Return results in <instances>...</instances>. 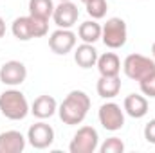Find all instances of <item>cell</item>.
Wrapping results in <instances>:
<instances>
[{
	"label": "cell",
	"instance_id": "cell-1",
	"mask_svg": "<svg viewBox=\"0 0 155 153\" xmlns=\"http://www.w3.org/2000/svg\"><path fill=\"white\" fill-rule=\"evenodd\" d=\"M90 110V97L83 90H71L58 106V115L67 126H76L85 121Z\"/></svg>",
	"mask_w": 155,
	"mask_h": 153
},
{
	"label": "cell",
	"instance_id": "cell-2",
	"mask_svg": "<svg viewBox=\"0 0 155 153\" xmlns=\"http://www.w3.org/2000/svg\"><path fill=\"white\" fill-rule=\"evenodd\" d=\"M0 112L9 121H22L31 112V106L25 96L15 86H11L9 90H4L0 94Z\"/></svg>",
	"mask_w": 155,
	"mask_h": 153
},
{
	"label": "cell",
	"instance_id": "cell-3",
	"mask_svg": "<svg viewBox=\"0 0 155 153\" xmlns=\"http://www.w3.org/2000/svg\"><path fill=\"white\" fill-rule=\"evenodd\" d=\"M13 36L20 41H29L33 38H41L49 33V20H41L36 16H18L11 25Z\"/></svg>",
	"mask_w": 155,
	"mask_h": 153
},
{
	"label": "cell",
	"instance_id": "cell-4",
	"mask_svg": "<svg viewBox=\"0 0 155 153\" xmlns=\"http://www.w3.org/2000/svg\"><path fill=\"white\" fill-rule=\"evenodd\" d=\"M123 70L126 77L134 79V81H143L146 77L155 76V60L143 56V54H128L123 61Z\"/></svg>",
	"mask_w": 155,
	"mask_h": 153
},
{
	"label": "cell",
	"instance_id": "cell-5",
	"mask_svg": "<svg viewBox=\"0 0 155 153\" xmlns=\"http://www.w3.org/2000/svg\"><path fill=\"white\" fill-rule=\"evenodd\" d=\"M128 38V27L123 18L112 16L107 20L105 25H101V40L108 49H121Z\"/></svg>",
	"mask_w": 155,
	"mask_h": 153
},
{
	"label": "cell",
	"instance_id": "cell-6",
	"mask_svg": "<svg viewBox=\"0 0 155 153\" xmlns=\"http://www.w3.org/2000/svg\"><path fill=\"white\" fill-rule=\"evenodd\" d=\"M97 148H99V135L97 130L92 126H81L69 144L71 153H94Z\"/></svg>",
	"mask_w": 155,
	"mask_h": 153
},
{
	"label": "cell",
	"instance_id": "cell-7",
	"mask_svg": "<svg viewBox=\"0 0 155 153\" xmlns=\"http://www.w3.org/2000/svg\"><path fill=\"white\" fill-rule=\"evenodd\" d=\"M27 142L35 150L49 148L54 142V130H52V126L43 122V119H40L35 124H31L29 130H27Z\"/></svg>",
	"mask_w": 155,
	"mask_h": 153
},
{
	"label": "cell",
	"instance_id": "cell-8",
	"mask_svg": "<svg viewBox=\"0 0 155 153\" xmlns=\"http://www.w3.org/2000/svg\"><path fill=\"white\" fill-rule=\"evenodd\" d=\"M97 117H99L101 126L108 132H117L124 126V110H121V106L112 101L99 106Z\"/></svg>",
	"mask_w": 155,
	"mask_h": 153
},
{
	"label": "cell",
	"instance_id": "cell-9",
	"mask_svg": "<svg viewBox=\"0 0 155 153\" xmlns=\"http://www.w3.org/2000/svg\"><path fill=\"white\" fill-rule=\"evenodd\" d=\"M79 18V9L72 0H67V2H60L56 7H54V13H52V20L54 24L60 27V29H71L74 27Z\"/></svg>",
	"mask_w": 155,
	"mask_h": 153
},
{
	"label": "cell",
	"instance_id": "cell-10",
	"mask_svg": "<svg viewBox=\"0 0 155 153\" xmlns=\"http://www.w3.org/2000/svg\"><path fill=\"white\" fill-rule=\"evenodd\" d=\"M49 47L54 54L58 56H65L71 50H74L76 47V34L71 29H56L51 36H49Z\"/></svg>",
	"mask_w": 155,
	"mask_h": 153
},
{
	"label": "cell",
	"instance_id": "cell-11",
	"mask_svg": "<svg viewBox=\"0 0 155 153\" xmlns=\"http://www.w3.org/2000/svg\"><path fill=\"white\" fill-rule=\"evenodd\" d=\"M25 77H27V69L18 60L5 61L0 67V83H4L7 86H18L25 81Z\"/></svg>",
	"mask_w": 155,
	"mask_h": 153
},
{
	"label": "cell",
	"instance_id": "cell-12",
	"mask_svg": "<svg viewBox=\"0 0 155 153\" xmlns=\"http://www.w3.org/2000/svg\"><path fill=\"white\" fill-rule=\"evenodd\" d=\"M27 137L16 130H7L0 133V153H22L25 150Z\"/></svg>",
	"mask_w": 155,
	"mask_h": 153
},
{
	"label": "cell",
	"instance_id": "cell-13",
	"mask_svg": "<svg viewBox=\"0 0 155 153\" xmlns=\"http://www.w3.org/2000/svg\"><path fill=\"white\" fill-rule=\"evenodd\" d=\"M124 114H128L134 119H143L148 114V99L141 94H128L123 103Z\"/></svg>",
	"mask_w": 155,
	"mask_h": 153
},
{
	"label": "cell",
	"instance_id": "cell-14",
	"mask_svg": "<svg viewBox=\"0 0 155 153\" xmlns=\"http://www.w3.org/2000/svg\"><path fill=\"white\" fill-rule=\"evenodd\" d=\"M56 112H58V103L52 96H47V94L38 96L31 105V114L36 119H49Z\"/></svg>",
	"mask_w": 155,
	"mask_h": 153
},
{
	"label": "cell",
	"instance_id": "cell-15",
	"mask_svg": "<svg viewBox=\"0 0 155 153\" xmlns=\"http://www.w3.org/2000/svg\"><path fill=\"white\" fill-rule=\"evenodd\" d=\"M97 50L94 43H81L74 49V61L81 69H92L97 63Z\"/></svg>",
	"mask_w": 155,
	"mask_h": 153
},
{
	"label": "cell",
	"instance_id": "cell-16",
	"mask_svg": "<svg viewBox=\"0 0 155 153\" xmlns=\"http://www.w3.org/2000/svg\"><path fill=\"white\" fill-rule=\"evenodd\" d=\"M99 76H119L121 72V60L116 52H105L101 56H97V63H96Z\"/></svg>",
	"mask_w": 155,
	"mask_h": 153
},
{
	"label": "cell",
	"instance_id": "cell-17",
	"mask_svg": "<svg viewBox=\"0 0 155 153\" xmlns=\"http://www.w3.org/2000/svg\"><path fill=\"white\" fill-rule=\"evenodd\" d=\"M97 96L103 99H114L121 92V79L119 76H99L96 85Z\"/></svg>",
	"mask_w": 155,
	"mask_h": 153
},
{
	"label": "cell",
	"instance_id": "cell-18",
	"mask_svg": "<svg viewBox=\"0 0 155 153\" xmlns=\"http://www.w3.org/2000/svg\"><path fill=\"white\" fill-rule=\"evenodd\" d=\"M78 36L83 40V43H96L97 40H101V25L94 18L92 20H87V22L79 24Z\"/></svg>",
	"mask_w": 155,
	"mask_h": 153
},
{
	"label": "cell",
	"instance_id": "cell-19",
	"mask_svg": "<svg viewBox=\"0 0 155 153\" xmlns=\"http://www.w3.org/2000/svg\"><path fill=\"white\" fill-rule=\"evenodd\" d=\"M54 2L52 0H29V15L36 16L41 20H49L52 18L54 13Z\"/></svg>",
	"mask_w": 155,
	"mask_h": 153
},
{
	"label": "cell",
	"instance_id": "cell-20",
	"mask_svg": "<svg viewBox=\"0 0 155 153\" xmlns=\"http://www.w3.org/2000/svg\"><path fill=\"white\" fill-rule=\"evenodd\" d=\"M85 7H87L88 16L94 18V20H101V18L107 15V11H108L107 0H88V2L85 4Z\"/></svg>",
	"mask_w": 155,
	"mask_h": 153
},
{
	"label": "cell",
	"instance_id": "cell-21",
	"mask_svg": "<svg viewBox=\"0 0 155 153\" xmlns=\"http://www.w3.org/2000/svg\"><path fill=\"white\" fill-rule=\"evenodd\" d=\"M101 153H123L124 151V142L119 137H110L107 139L101 146H99Z\"/></svg>",
	"mask_w": 155,
	"mask_h": 153
},
{
	"label": "cell",
	"instance_id": "cell-22",
	"mask_svg": "<svg viewBox=\"0 0 155 153\" xmlns=\"http://www.w3.org/2000/svg\"><path fill=\"white\" fill-rule=\"evenodd\" d=\"M139 86H141L143 96H146V97H155V76L139 81Z\"/></svg>",
	"mask_w": 155,
	"mask_h": 153
},
{
	"label": "cell",
	"instance_id": "cell-23",
	"mask_svg": "<svg viewBox=\"0 0 155 153\" xmlns=\"http://www.w3.org/2000/svg\"><path fill=\"white\" fill-rule=\"evenodd\" d=\"M144 139H146V142H150V144H155V119H152L146 126H144Z\"/></svg>",
	"mask_w": 155,
	"mask_h": 153
},
{
	"label": "cell",
	"instance_id": "cell-24",
	"mask_svg": "<svg viewBox=\"0 0 155 153\" xmlns=\"http://www.w3.org/2000/svg\"><path fill=\"white\" fill-rule=\"evenodd\" d=\"M4 34H5V22H4V18L0 16V38H4Z\"/></svg>",
	"mask_w": 155,
	"mask_h": 153
},
{
	"label": "cell",
	"instance_id": "cell-25",
	"mask_svg": "<svg viewBox=\"0 0 155 153\" xmlns=\"http://www.w3.org/2000/svg\"><path fill=\"white\" fill-rule=\"evenodd\" d=\"M152 56H153V60H155V41H153V45H152Z\"/></svg>",
	"mask_w": 155,
	"mask_h": 153
},
{
	"label": "cell",
	"instance_id": "cell-26",
	"mask_svg": "<svg viewBox=\"0 0 155 153\" xmlns=\"http://www.w3.org/2000/svg\"><path fill=\"white\" fill-rule=\"evenodd\" d=\"M81 2H83V4H87V2H88V0H81Z\"/></svg>",
	"mask_w": 155,
	"mask_h": 153
},
{
	"label": "cell",
	"instance_id": "cell-27",
	"mask_svg": "<svg viewBox=\"0 0 155 153\" xmlns=\"http://www.w3.org/2000/svg\"><path fill=\"white\" fill-rule=\"evenodd\" d=\"M60 2H67V0H60Z\"/></svg>",
	"mask_w": 155,
	"mask_h": 153
}]
</instances>
